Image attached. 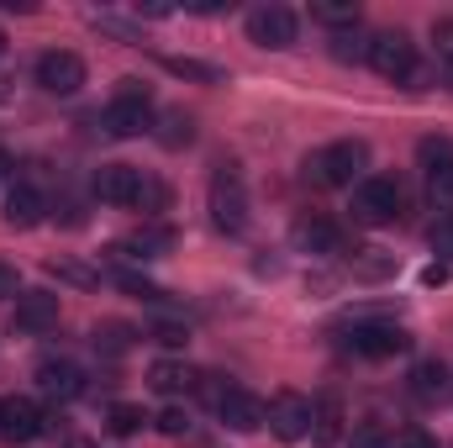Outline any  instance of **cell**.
Wrapping results in <instances>:
<instances>
[{
	"label": "cell",
	"instance_id": "6",
	"mask_svg": "<svg viewBox=\"0 0 453 448\" xmlns=\"http://www.w3.org/2000/svg\"><path fill=\"white\" fill-rule=\"evenodd\" d=\"M342 343H348L358 359H395V353L411 348V333L395 328V322H353Z\"/></svg>",
	"mask_w": 453,
	"mask_h": 448
},
{
	"label": "cell",
	"instance_id": "9",
	"mask_svg": "<svg viewBox=\"0 0 453 448\" xmlns=\"http://www.w3.org/2000/svg\"><path fill=\"white\" fill-rule=\"evenodd\" d=\"M142 190H148V180L132 164H101L96 169V196L106 206H142Z\"/></svg>",
	"mask_w": 453,
	"mask_h": 448
},
{
	"label": "cell",
	"instance_id": "36",
	"mask_svg": "<svg viewBox=\"0 0 453 448\" xmlns=\"http://www.w3.org/2000/svg\"><path fill=\"white\" fill-rule=\"evenodd\" d=\"M390 448H433V438H427L422 428H406V433H395V438H390Z\"/></svg>",
	"mask_w": 453,
	"mask_h": 448
},
{
	"label": "cell",
	"instance_id": "5",
	"mask_svg": "<svg viewBox=\"0 0 453 448\" xmlns=\"http://www.w3.org/2000/svg\"><path fill=\"white\" fill-rule=\"evenodd\" d=\"M401 217V185L390 174H369L353 185V222L364 227H390Z\"/></svg>",
	"mask_w": 453,
	"mask_h": 448
},
{
	"label": "cell",
	"instance_id": "41",
	"mask_svg": "<svg viewBox=\"0 0 453 448\" xmlns=\"http://www.w3.org/2000/svg\"><path fill=\"white\" fill-rule=\"evenodd\" d=\"M449 90H453V64H449Z\"/></svg>",
	"mask_w": 453,
	"mask_h": 448
},
{
	"label": "cell",
	"instance_id": "11",
	"mask_svg": "<svg viewBox=\"0 0 453 448\" xmlns=\"http://www.w3.org/2000/svg\"><path fill=\"white\" fill-rule=\"evenodd\" d=\"M42 433H48V417L37 412V401H27V396L0 401V438L5 444H32Z\"/></svg>",
	"mask_w": 453,
	"mask_h": 448
},
{
	"label": "cell",
	"instance_id": "35",
	"mask_svg": "<svg viewBox=\"0 0 453 448\" xmlns=\"http://www.w3.org/2000/svg\"><path fill=\"white\" fill-rule=\"evenodd\" d=\"M153 337H158V343H164V348H185V328H180V322H164V328H153Z\"/></svg>",
	"mask_w": 453,
	"mask_h": 448
},
{
	"label": "cell",
	"instance_id": "30",
	"mask_svg": "<svg viewBox=\"0 0 453 448\" xmlns=\"http://www.w3.org/2000/svg\"><path fill=\"white\" fill-rule=\"evenodd\" d=\"M48 269H53L58 280H69V285H101V274H96V269H85V264H74V259H53Z\"/></svg>",
	"mask_w": 453,
	"mask_h": 448
},
{
	"label": "cell",
	"instance_id": "17",
	"mask_svg": "<svg viewBox=\"0 0 453 448\" xmlns=\"http://www.w3.org/2000/svg\"><path fill=\"white\" fill-rule=\"evenodd\" d=\"M342 422H348V417H342V401L333 396V390L311 401V444H317V448H333V444H338V438H342Z\"/></svg>",
	"mask_w": 453,
	"mask_h": 448
},
{
	"label": "cell",
	"instance_id": "19",
	"mask_svg": "<svg viewBox=\"0 0 453 448\" xmlns=\"http://www.w3.org/2000/svg\"><path fill=\"white\" fill-rule=\"evenodd\" d=\"M169 248H174V227H164V222L137 227L127 243H116V253H127V259H158V253H169Z\"/></svg>",
	"mask_w": 453,
	"mask_h": 448
},
{
	"label": "cell",
	"instance_id": "24",
	"mask_svg": "<svg viewBox=\"0 0 453 448\" xmlns=\"http://www.w3.org/2000/svg\"><path fill=\"white\" fill-rule=\"evenodd\" d=\"M158 143H164V148H185V143H196V116L164 112L158 116Z\"/></svg>",
	"mask_w": 453,
	"mask_h": 448
},
{
	"label": "cell",
	"instance_id": "31",
	"mask_svg": "<svg viewBox=\"0 0 453 448\" xmlns=\"http://www.w3.org/2000/svg\"><path fill=\"white\" fill-rule=\"evenodd\" d=\"M116 285L127 290V296H137V301H164L169 290H158L153 280H142V274H116Z\"/></svg>",
	"mask_w": 453,
	"mask_h": 448
},
{
	"label": "cell",
	"instance_id": "23",
	"mask_svg": "<svg viewBox=\"0 0 453 448\" xmlns=\"http://www.w3.org/2000/svg\"><path fill=\"white\" fill-rule=\"evenodd\" d=\"M132 343H137V328H127V322H101L96 328V353H106V359H121Z\"/></svg>",
	"mask_w": 453,
	"mask_h": 448
},
{
	"label": "cell",
	"instance_id": "28",
	"mask_svg": "<svg viewBox=\"0 0 453 448\" xmlns=\"http://www.w3.org/2000/svg\"><path fill=\"white\" fill-rule=\"evenodd\" d=\"M311 21H322V27H358V5H311Z\"/></svg>",
	"mask_w": 453,
	"mask_h": 448
},
{
	"label": "cell",
	"instance_id": "10",
	"mask_svg": "<svg viewBox=\"0 0 453 448\" xmlns=\"http://www.w3.org/2000/svg\"><path fill=\"white\" fill-rule=\"evenodd\" d=\"M296 11L290 5H258V11H248V37L258 42V48H290L296 42Z\"/></svg>",
	"mask_w": 453,
	"mask_h": 448
},
{
	"label": "cell",
	"instance_id": "25",
	"mask_svg": "<svg viewBox=\"0 0 453 448\" xmlns=\"http://www.w3.org/2000/svg\"><path fill=\"white\" fill-rule=\"evenodd\" d=\"M142 422H148V417H142V406H132V401H116L111 412H106V428H111L116 438H132Z\"/></svg>",
	"mask_w": 453,
	"mask_h": 448
},
{
	"label": "cell",
	"instance_id": "37",
	"mask_svg": "<svg viewBox=\"0 0 453 448\" xmlns=\"http://www.w3.org/2000/svg\"><path fill=\"white\" fill-rule=\"evenodd\" d=\"M21 290V280H16V269L11 264H0V296H16Z\"/></svg>",
	"mask_w": 453,
	"mask_h": 448
},
{
	"label": "cell",
	"instance_id": "3",
	"mask_svg": "<svg viewBox=\"0 0 453 448\" xmlns=\"http://www.w3.org/2000/svg\"><path fill=\"white\" fill-rule=\"evenodd\" d=\"M211 222L226 237H237L248 227V180L237 164H217V174H211Z\"/></svg>",
	"mask_w": 453,
	"mask_h": 448
},
{
	"label": "cell",
	"instance_id": "7",
	"mask_svg": "<svg viewBox=\"0 0 453 448\" xmlns=\"http://www.w3.org/2000/svg\"><path fill=\"white\" fill-rule=\"evenodd\" d=\"M264 422H269V433H274V438L301 444V438L311 433V401H306L301 390H280V396L264 406Z\"/></svg>",
	"mask_w": 453,
	"mask_h": 448
},
{
	"label": "cell",
	"instance_id": "16",
	"mask_svg": "<svg viewBox=\"0 0 453 448\" xmlns=\"http://www.w3.org/2000/svg\"><path fill=\"white\" fill-rule=\"evenodd\" d=\"M37 385H42L53 401H74V396L85 390V375H80V364H69V359H42V364H37Z\"/></svg>",
	"mask_w": 453,
	"mask_h": 448
},
{
	"label": "cell",
	"instance_id": "29",
	"mask_svg": "<svg viewBox=\"0 0 453 448\" xmlns=\"http://www.w3.org/2000/svg\"><path fill=\"white\" fill-rule=\"evenodd\" d=\"M153 428H158L164 438H185V433H190V412H185V406H164V412L153 417Z\"/></svg>",
	"mask_w": 453,
	"mask_h": 448
},
{
	"label": "cell",
	"instance_id": "15",
	"mask_svg": "<svg viewBox=\"0 0 453 448\" xmlns=\"http://www.w3.org/2000/svg\"><path fill=\"white\" fill-rule=\"evenodd\" d=\"M290 237L301 253H342V227L333 217H301L290 227Z\"/></svg>",
	"mask_w": 453,
	"mask_h": 448
},
{
	"label": "cell",
	"instance_id": "34",
	"mask_svg": "<svg viewBox=\"0 0 453 448\" xmlns=\"http://www.w3.org/2000/svg\"><path fill=\"white\" fill-rule=\"evenodd\" d=\"M427 237H433V253H443V259H453V217H443V222L433 227Z\"/></svg>",
	"mask_w": 453,
	"mask_h": 448
},
{
	"label": "cell",
	"instance_id": "18",
	"mask_svg": "<svg viewBox=\"0 0 453 448\" xmlns=\"http://www.w3.org/2000/svg\"><path fill=\"white\" fill-rule=\"evenodd\" d=\"M5 227H37L48 217V201H42V190L37 185H16L11 196H5Z\"/></svg>",
	"mask_w": 453,
	"mask_h": 448
},
{
	"label": "cell",
	"instance_id": "1",
	"mask_svg": "<svg viewBox=\"0 0 453 448\" xmlns=\"http://www.w3.org/2000/svg\"><path fill=\"white\" fill-rule=\"evenodd\" d=\"M364 164H369V148L358 137H342V143H327L306 158V180L322 190H338V185H353L364 174Z\"/></svg>",
	"mask_w": 453,
	"mask_h": 448
},
{
	"label": "cell",
	"instance_id": "20",
	"mask_svg": "<svg viewBox=\"0 0 453 448\" xmlns=\"http://www.w3.org/2000/svg\"><path fill=\"white\" fill-rule=\"evenodd\" d=\"M148 380H153V390H164V396H180V390H196V385H201V375H196L190 364H180V359H158V364L148 369Z\"/></svg>",
	"mask_w": 453,
	"mask_h": 448
},
{
	"label": "cell",
	"instance_id": "22",
	"mask_svg": "<svg viewBox=\"0 0 453 448\" xmlns=\"http://www.w3.org/2000/svg\"><path fill=\"white\" fill-rule=\"evenodd\" d=\"M443 390H449V369H443L438 359H422V364L411 369V396H417V401H438Z\"/></svg>",
	"mask_w": 453,
	"mask_h": 448
},
{
	"label": "cell",
	"instance_id": "13",
	"mask_svg": "<svg viewBox=\"0 0 453 448\" xmlns=\"http://www.w3.org/2000/svg\"><path fill=\"white\" fill-rule=\"evenodd\" d=\"M217 417H222L232 433H258L264 428V401L242 385H226V396L217 401Z\"/></svg>",
	"mask_w": 453,
	"mask_h": 448
},
{
	"label": "cell",
	"instance_id": "39",
	"mask_svg": "<svg viewBox=\"0 0 453 448\" xmlns=\"http://www.w3.org/2000/svg\"><path fill=\"white\" fill-rule=\"evenodd\" d=\"M5 174H11V153L0 148V180H5Z\"/></svg>",
	"mask_w": 453,
	"mask_h": 448
},
{
	"label": "cell",
	"instance_id": "27",
	"mask_svg": "<svg viewBox=\"0 0 453 448\" xmlns=\"http://www.w3.org/2000/svg\"><path fill=\"white\" fill-rule=\"evenodd\" d=\"M390 438H395V433L385 428V417H364V422L353 428V444L348 448H390Z\"/></svg>",
	"mask_w": 453,
	"mask_h": 448
},
{
	"label": "cell",
	"instance_id": "26",
	"mask_svg": "<svg viewBox=\"0 0 453 448\" xmlns=\"http://www.w3.org/2000/svg\"><path fill=\"white\" fill-rule=\"evenodd\" d=\"M164 69L180 74V80H201V85H217L222 80V69L217 64H201V58H164Z\"/></svg>",
	"mask_w": 453,
	"mask_h": 448
},
{
	"label": "cell",
	"instance_id": "2",
	"mask_svg": "<svg viewBox=\"0 0 453 448\" xmlns=\"http://www.w3.org/2000/svg\"><path fill=\"white\" fill-rule=\"evenodd\" d=\"M369 69L385 74V80H395V85H422V80H427L422 64H417V42H411L406 32H380V37H369Z\"/></svg>",
	"mask_w": 453,
	"mask_h": 448
},
{
	"label": "cell",
	"instance_id": "8",
	"mask_svg": "<svg viewBox=\"0 0 453 448\" xmlns=\"http://www.w3.org/2000/svg\"><path fill=\"white\" fill-rule=\"evenodd\" d=\"M37 85H42L48 96H74V90L85 85V58L69 53V48L42 53V58H37Z\"/></svg>",
	"mask_w": 453,
	"mask_h": 448
},
{
	"label": "cell",
	"instance_id": "33",
	"mask_svg": "<svg viewBox=\"0 0 453 448\" xmlns=\"http://www.w3.org/2000/svg\"><path fill=\"white\" fill-rule=\"evenodd\" d=\"M433 42H438V58H443V64H453V16L433 21Z\"/></svg>",
	"mask_w": 453,
	"mask_h": 448
},
{
	"label": "cell",
	"instance_id": "14",
	"mask_svg": "<svg viewBox=\"0 0 453 448\" xmlns=\"http://www.w3.org/2000/svg\"><path fill=\"white\" fill-rule=\"evenodd\" d=\"M11 322H16V333H53V328H58V296H48V290L16 296Z\"/></svg>",
	"mask_w": 453,
	"mask_h": 448
},
{
	"label": "cell",
	"instance_id": "40",
	"mask_svg": "<svg viewBox=\"0 0 453 448\" xmlns=\"http://www.w3.org/2000/svg\"><path fill=\"white\" fill-rule=\"evenodd\" d=\"M0 58H5V32H0Z\"/></svg>",
	"mask_w": 453,
	"mask_h": 448
},
{
	"label": "cell",
	"instance_id": "12",
	"mask_svg": "<svg viewBox=\"0 0 453 448\" xmlns=\"http://www.w3.org/2000/svg\"><path fill=\"white\" fill-rule=\"evenodd\" d=\"M422 169H427V190L438 206H453V143L449 137H427L422 143Z\"/></svg>",
	"mask_w": 453,
	"mask_h": 448
},
{
	"label": "cell",
	"instance_id": "32",
	"mask_svg": "<svg viewBox=\"0 0 453 448\" xmlns=\"http://www.w3.org/2000/svg\"><path fill=\"white\" fill-rule=\"evenodd\" d=\"M333 53H338V58H364V64H369V42H364L358 32H338V37H333Z\"/></svg>",
	"mask_w": 453,
	"mask_h": 448
},
{
	"label": "cell",
	"instance_id": "4",
	"mask_svg": "<svg viewBox=\"0 0 453 448\" xmlns=\"http://www.w3.org/2000/svg\"><path fill=\"white\" fill-rule=\"evenodd\" d=\"M153 127V96L142 80H121L116 101L106 106V132L111 137H142Z\"/></svg>",
	"mask_w": 453,
	"mask_h": 448
},
{
	"label": "cell",
	"instance_id": "21",
	"mask_svg": "<svg viewBox=\"0 0 453 448\" xmlns=\"http://www.w3.org/2000/svg\"><path fill=\"white\" fill-rule=\"evenodd\" d=\"M348 269H353V280H390L395 274V253H385V248H353Z\"/></svg>",
	"mask_w": 453,
	"mask_h": 448
},
{
	"label": "cell",
	"instance_id": "38",
	"mask_svg": "<svg viewBox=\"0 0 453 448\" xmlns=\"http://www.w3.org/2000/svg\"><path fill=\"white\" fill-rule=\"evenodd\" d=\"M64 448H96L90 438H64Z\"/></svg>",
	"mask_w": 453,
	"mask_h": 448
}]
</instances>
